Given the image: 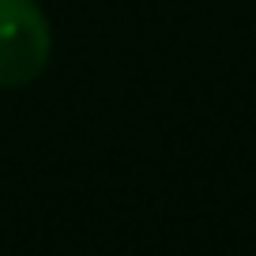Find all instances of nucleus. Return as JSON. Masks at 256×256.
Masks as SVG:
<instances>
[{
    "label": "nucleus",
    "mask_w": 256,
    "mask_h": 256,
    "mask_svg": "<svg viewBox=\"0 0 256 256\" xmlns=\"http://www.w3.org/2000/svg\"><path fill=\"white\" fill-rule=\"evenodd\" d=\"M53 56V30L38 0H0V87H26Z\"/></svg>",
    "instance_id": "nucleus-1"
}]
</instances>
